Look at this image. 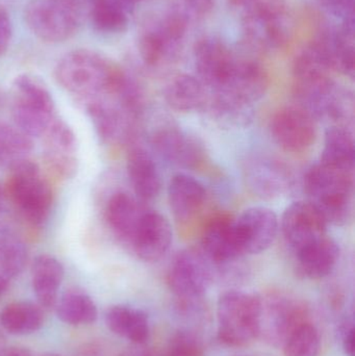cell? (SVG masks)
<instances>
[{
  "instance_id": "obj_1",
  "label": "cell",
  "mask_w": 355,
  "mask_h": 356,
  "mask_svg": "<svg viewBox=\"0 0 355 356\" xmlns=\"http://www.w3.org/2000/svg\"><path fill=\"white\" fill-rule=\"evenodd\" d=\"M129 76L114 60L87 48L67 52L54 68L56 83L81 104L118 95Z\"/></svg>"
},
{
  "instance_id": "obj_2",
  "label": "cell",
  "mask_w": 355,
  "mask_h": 356,
  "mask_svg": "<svg viewBox=\"0 0 355 356\" xmlns=\"http://www.w3.org/2000/svg\"><path fill=\"white\" fill-rule=\"evenodd\" d=\"M308 201L320 211L327 224L344 225L354 211V173L318 163L304 177Z\"/></svg>"
},
{
  "instance_id": "obj_3",
  "label": "cell",
  "mask_w": 355,
  "mask_h": 356,
  "mask_svg": "<svg viewBox=\"0 0 355 356\" xmlns=\"http://www.w3.org/2000/svg\"><path fill=\"white\" fill-rule=\"evenodd\" d=\"M269 83L268 73L260 64L237 58L224 81L212 91L208 106L217 116L235 119L264 97Z\"/></svg>"
},
{
  "instance_id": "obj_4",
  "label": "cell",
  "mask_w": 355,
  "mask_h": 356,
  "mask_svg": "<svg viewBox=\"0 0 355 356\" xmlns=\"http://www.w3.org/2000/svg\"><path fill=\"white\" fill-rule=\"evenodd\" d=\"M14 124L31 138L43 137L54 119L56 102L45 81L33 73H21L12 83Z\"/></svg>"
},
{
  "instance_id": "obj_5",
  "label": "cell",
  "mask_w": 355,
  "mask_h": 356,
  "mask_svg": "<svg viewBox=\"0 0 355 356\" xmlns=\"http://www.w3.org/2000/svg\"><path fill=\"white\" fill-rule=\"evenodd\" d=\"M85 13L87 6L81 0H29L24 21L40 41L60 44L79 33Z\"/></svg>"
},
{
  "instance_id": "obj_6",
  "label": "cell",
  "mask_w": 355,
  "mask_h": 356,
  "mask_svg": "<svg viewBox=\"0 0 355 356\" xmlns=\"http://www.w3.org/2000/svg\"><path fill=\"white\" fill-rule=\"evenodd\" d=\"M6 191L21 215L33 225H42L53 203L51 184L37 163L23 159L8 167Z\"/></svg>"
},
{
  "instance_id": "obj_7",
  "label": "cell",
  "mask_w": 355,
  "mask_h": 356,
  "mask_svg": "<svg viewBox=\"0 0 355 356\" xmlns=\"http://www.w3.org/2000/svg\"><path fill=\"white\" fill-rule=\"evenodd\" d=\"M217 323L221 344L231 348L249 346L258 339V295L233 290L223 293L217 305Z\"/></svg>"
},
{
  "instance_id": "obj_8",
  "label": "cell",
  "mask_w": 355,
  "mask_h": 356,
  "mask_svg": "<svg viewBox=\"0 0 355 356\" xmlns=\"http://www.w3.org/2000/svg\"><path fill=\"white\" fill-rule=\"evenodd\" d=\"M258 338L273 347H283L289 337L302 324L311 321L306 301L283 291H269L258 295Z\"/></svg>"
},
{
  "instance_id": "obj_9",
  "label": "cell",
  "mask_w": 355,
  "mask_h": 356,
  "mask_svg": "<svg viewBox=\"0 0 355 356\" xmlns=\"http://www.w3.org/2000/svg\"><path fill=\"white\" fill-rule=\"evenodd\" d=\"M191 25L172 8L147 25L139 38V54L146 66H165L179 58Z\"/></svg>"
},
{
  "instance_id": "obj_10",
  "label": "cell",
  "mask_w": 355,
  "mask_h": 356,
  "mask_svg": "<svg viewBox=\"0 0 355 356\" xmlns=\"http://www.w3.org/2000/svg\"><path fill=\"white\" fill-rule=\"evenodd\" d=\"M216 266L200 249L179 252L169 268L167 282L177 303L198 302L212 286Z\"/></svg>"
},
{
  "instance_id": "obj_11",
  "label": "cell",
  "mask_w": 355,
  "mask_h": 356,
  "mask_svg": "<svg viewBox=\"0 0 355 356\" xmlns=\"http://www.w3.org/2000/svg\"><path fill=\"white\" fill-rule=\"evenodd\" d=\"M271 135L283 150L302 154L314 145L317 138L316 120L298 106L277 111L271 120Z\"/></svg>"
},
{
  "instance_id": "obj_12",
  "label": "cell",
  "mask_w": 355,
  "mask_h": 356,
  "mask_svg": "<svg viewBox=\"0 0 355 356\" xmlns=\"http://www.w3.org/2000/svg\"><path fill=\"white\" fill-rule=\"evenodd\" d=\"M43 159L48 170L60 179H72L79 171L77 140L70 125L56 117L44 134Z\"/></svg>"
},
{
  "instance_id": "obj_13",
  "label": "cell",
  "mask_w": 355,
  "mask_h": 356,
  "mask_svg": "<svg viewBox=\"0 0 355 356\" xmlns=\"http://www.w3.org/2000/svg\"><path fill=\"white\" fill-rule=\"evenodd\" d=\"M327 222L310 201H296L281 217L283 238L294 252L320 240L327 234Z\"/></svg>"
},
{
  "instance_id": "obj_14",
  "label": "cell",
  "mask_w": 355,
  "mask_h": 356,
  "mask_svg": "<svg viewBox=\"0 0 355 356\" xmlns=\"http://www.w3.org/2000/svg\"><path fill=\"white\" fill-rule=\"evenodd\" d=\"M235 228L242 253L260 254L274 243L279 220L269 207H250L235 219Z\"/></svg>"
},
{
  "instance_id": "obj_15",
  "label": "cell",
  "mask_w": 355,
  "mask_h": 356,
  "mask_svg": "<svg viewBox=\"0 0 355 356\" xmlns=\"http://www.w3.org/2000/svg\"><path fill=\"white\" fill-rule=\"evenodd\" d=\"M237 58L227 44L219 38L204 37L194 46L197 77L210 91L224 81Z\"/></svg>"
},
{
  "instance_id": "obj_16",
  "label": "cell",
  "mask_w": 355,
  "mask_h": 356,
  "mask_svg": "<svg viewBox=\"0 0 355 356\" xmlns=\"http://www.w3.org/2000/svg\"><path fill=\"white\" fill-rule=\"evenodd\" d=\"M172 240V227L168 219L158 211L146 209L131 246L140 259L154 263L168 252Z\"/></svg>"
},
{
  "instance_id": "obj_17",
  "label": "cell",
  "mask_w": 355,
  "mask_h": 356,
  "mask_svg": "<svg viewBox=\"0 0 355 356\" xmlns=\"http://www.w3.org/2000/svg\"><path fill=\"white\" fill-rule=\"evenodd\" d=\"M152 144L162 158L183 168H197L206 158V152L199 141L179 127L158 129L152 137Z\"/></svg>"
},
{
  "instance_id": "obj_18",
  "label": "cell",
  "mask_w": 355,
  "mask_h": 356,
  "mask_svg": "<svg viewBox=\"0 0 355 356\" xmlns=\"http://www.w3.org/2000/svg\"><path fill=\"white\" fill-rule=\"evenodd\" d=\"M245 41L258 51L283 49L291 39L292 23L287 12L242 20Z\"/></svg>"
},
{
  "instance_id": "obj_19",
  "label": "cell",
  "mask_w": 355,
  "mask_h": 356,
  "mask_svg": "<svg viewBox=\"0 0 355 356\" xmlns=\"http://www.w3.org/2000/svg\"><path fill=\"white\" fill-rule=\"evenodd\" d=\"M200 250L216 267L229 265L243 257L233 218H215L204 230Z\"/></svg>"
},
{
  "instance_id": "obj_20",
  "label": "cell",
  "mask_w": 355,
  "mask_h": 356,
  "mask_svg": "<svg viewBox=\"0 0 355 356\" xmlns=\"http://www.w3.org/2000/svg\"><path fill=\"white\" fill-rule=\"evenodd\" d=\"M296 268L302 277L317 280L329 276L340 259V247L329 234L295 251Z\"/></svg>"
},
{
  "instance_id": "obj_21",
  "label": "cell",
  "mask_w": 355,
  "mask_h": 356,
  "mask_svg": "<svg viewBox=\"0 0 355 356\" xmlns=\"http://www.w3.org/2000/svg\"><path fill=\"white\" fill-rule=\"evenodd\" d=\"M249 188L263 198H275L287 192L291 175L285 165L271 159H256L246 168Z\"/></svg>"
},
{
  "instance_id": "obj_22",
  "label": "cell",
  "mask_w": 355,
  "mask_h": 356,
  "mask_svg": "<svg viewBox=\"0 0 355 356\" xmlns=\"http://www.w3.org/2000/svg\"><path fill=\"white\" fill-rule=\"evenodd\" d=\"M127 175L142 202L154 200L162 188L160 171L151 154L142 147H133L127 154Z\"/></svg>"
},
{
  "instance_id": "obj_23",
  "label": "cell",
  "mask_w": 355,
  "mask_h": 356,
  "mask_svg": "<svg viewBox=\"0 0 355 356\" xmlns=\"http://www.w3.org/2000/svg\"><path fill=\"white\" fill-rule=\"evenodd\" d=\"M168 200L175 218L179 221H188L204 207L206 190L199 180L179 173L169 182Z\"/></svg>"
},
{
  "instance_id": "obj_24",
  "label": "cell",
  "mask_w": 355,
  "mask_h": 356,
  "mask_svg": "<svg viewBox=\"0 0 355 356\" xmlns=\"http://www.w3.org/2000/svg\"><path fill=\"white\" fill-rule=\"evenodd\" d=\"M146 209L138 199L124 192L110 197L106 209V218L112 232L122 242L131 245L138 226Z\"/></svg>"
},
{
  "instance_id": "obj_25",
  "label": "cell",
  "mask_w": 355,
  "mask_h": 356,
  "mask_svg": "<svg viewBox=\"0 0 355 356\" xmlns=\"http://www.w3.org/2000/svg\"><path fill=\"white\" fill-rule=\"evenodd\" d=\"M62 263L49 254H40L31 265V286L38 305L51 309L58 302V291L64 280Z\"/></svg>"
},
{
  "instance_id": "obj_26",
  "label": "cell",
  "mask_w": 355,
  "mask_h": 356,
  "mask_svg": "<svg viewBox=\"0 0 355 356\" xmlns=\"http://www.w3.org/2000/svg\"><path fill=\"white\" fill-rule=\"evenodd\" d=\"M355 23L343 24L319 38L333 72L354 79L355 73Z\"/></svg>"
},
{
  "instance_id": "obj_27",
  "label": "cell",
  "mask_w": 355,
  "mask_h": 356,
  "mask_svg": "<svg viewBox=\"0 0 355 356\" xmlns=\"http://www.w3.org/2000/svg\"><path fill=\"white\" fill-rule=\"evenodd\" d=\"M164 97L167 104L179 112H193L208 106V88L198 77L190 74H179L173 77L165 88Z\"/></svg>"
},
{
  "instance_id": "obj_28",
  "label": "cell",
  "mask_w": 355,
  "mask_h": 356,
  "mask_svg": "<svg viewBox=\"0 0 355 356\" xmlns=\"http://www.w3.org/2000/svg\"><path fill=\"white\" fill-rule=\"evenodd\" d=\"M106 323L113 334L133 344H144L149 338V320L141 309L115 305L106 312Z\"/></svg>"
},
{
  "instance_id": "obj_29",
  "label": "cell",
  "mask_w": 355,
  "mask_h": 356,
  "mask_svg": "<svg viewBox=\"0 0 355 356\" xmlns=\"http://www.w3.org/2000/svg\"><path fill=\"white\" fill-rule=\"evenodd\" d=\"M354 140L345 127L333 125L325 133L321 164L338 170L354 173Z\"/></svg>"
},
{
  "instance_id": "obj_30",
  "label": "cell",
  "mask_w": 355,
  "mask_h": 356,
  "mask_svg": "<svg viewBox=\"0 0 355 356\" xmlns=\"http://www.w3.org/2000/svg\"><path fill=\"white\" fill-rule=\"evenodd\" d=\"M45 317L40 305L29 301L8 303L0 312L2 328L13 336H29L39 332Z\"/></svg>"
},
{
  "instance_id": "obj_31",
  "label": "cell",
  "mask_w": 355,
  "mask_h": 356,
  "mask_svg": "<svg viewBox=\"0 0 355 356\" xmlns=\"http://www.w3.org/2000/svg\"><path fill=\"white\" fill-rule=\"evenodd\" d=\"M87 14L98 33L119 35L129 29L131 12L120 0H88Z\"/></svg>"
},
{
  "instance_id": "obj_32",
  "label": "cell",
  "mask_w": 355,
  "mask_h": 356,
  "mask_svg": "<svg viewBox=\"0 0 355 356\" xmlns=\"http://www.w3.org/2000/svg\"><path fill=\"white\" fill-rule=\"evenodd\" d=\"M56 305L58 319L68 325H90L95 323L98 318L95 302L81 289H69Z\"/></svg>"
},
{
  "instance_id": "obj_33",
  "label": "cell",
  "mask_w": 355,
  "mask_h": 356,
  "mask_svg": "<svg viewBox=\"0 0 355 356\" xmlns=\"http://www.w3.org/2000/svg\"><path fill=\"white\" fill-rule=\"evenodd\" d=\"M28 261V249L24 241L12 230L0 232V276L10 282L18 277Z\"/></svg>"
},
{
  "instance_id": "obj_34",
  "label": "cell",
  "mask_w": 355,
  "mask_h": 356,
  "mask_svg": "<svg viewBox=\"0 0 355 356\" xmlns=\"http://www.w3.org/2000/svg\"><path fill=\"white\" fill-rule=\"evenodd\" d=\"M33 148V138L16 125L0 121V167H10L26 159Z\"/></svg>"
},
{
  "instance_id": "obj_35",
  "label": "cell",
  "mask_w": 355,
  "mask_h": 356,
  "mask_svg": "<svg viewBox=\"0 0 355 356\" xmlns=\"http://www.w3.org/2000/svg\"><path fill=\"white\" fill-rule=\"evenodd\" d=\"M286 356H318L320 351V334L316 326L308 321L302 324L283 345Z\"/></svg>"
},
{
  "instance_id": "obj_36",
  "label": "cell",
  "mask_w": 355,
  "mask_h": 356,
  "mask_svg": "<svg viewBox=\"0 0 355 356\" xmlns=\"http://www.w3.org/2000/svg\"><path fill=\"white\" fill-rule=\"evenodd\" d=\"M229 4L241 21L286 12V0H229Z\"/></svg>"
},
{
  "instance_id": "obj_37",
  "label": "cell",
  "mask_w": 355,
  "mask_h": 356,
  "mask_svg": "<svg viewBox=\"0 0 355 356\" xmlns=\"http://www.w3.org/2000/svg\"><path fill=\"white\" fill-rule=\"evenodd\" d=\"M206 348L201 338L192 330H179L167 345L165 356H204Z\"/></svg>"
},
{
  "instance_id": "obj_38",
  "label": "cell",
  "mask_w": 355,
  "mask_h": 356,
  "mask_svg": "<svg viewBox=\"0 0 355 356\" xmlns=\"http://www.w3.org/2000/svg\"><path fill=\"white\" fill-rule=\"evenodd\" d=\"M214 6L213 0H174L171 8L193 25L210 16Z\"/></svg>"
},
{
  "instance_id": "obj_39",
  "label": "cell",
  "mask_w": 355,
  "mask_h": 356,
  "mask_svg": "<svg viewBox=\"0 0 355 356\" xmlns=\"http://www.w3.org/2000/svg\"><path fill=\"white\" fill-rule=\"evenodd\" d=\"M329 12L341 23H355V0H325Z\"/></svg>"
},
{
  "instance_id": "obj_40",
  "label": "cell",
  "mask_w": 355,
  "mask_h": 356,
  "mask_svg": "<svg viewBox=\"0 0 355 356\" xmlns=\"http://www.w3.org/2000/svg\"><path fill=\"white\" fill-rule=\"evenodd\" d=\"M12 39V21L8 13L0 8V58H2L8 51Z\"/></svg>"
},
{
  "instance_id": "obj_41",
  "label": "cell",
  "mask_w": 355,
  "mask_h": 356,
  "mask_svg": "<svg viewBox=\"0 0 355 356\" xmlns=\"http://www.w3.org/2000/svg\"><path fill=\"white\" fill-rule=\"evenodd\" d=\"M342 348L346 356H355V330L354 320H347L341 327Z\"/></svg>"
},
{
  "instance_id": "obj_42",
  "label": "cell",
  "mask_w": 355,
  "mask_h": 356,
  "mask_svg": "<svg viewBox=\"0 0 355 356\" xmlns=\"http://www.w3.org/2000/svg\"><path fill=\"white\" fill-rule=\"evenodd\" d=\"M0 356H33L28 349L23 347H8L0 351Z\"/></svg>"
},
{
  "instance_id": "obj_43",
  "label": "cell",
  "mask_w": 355,
  "mask_h": 356,
  "mask_svg": "<svg viewBox=\"0 0 355 356\" xmlns=\"http://www.w3.org/2000/svg\"><path fill=\"white\" fill-rule=\"evenodd\" d=\"M120 1L133 13L138 4L143 3V2L147 1V0H120Z\"/></svg>"
},
{
  "instance_id": "obj_44",
  "label": "cell",
  "mask_w": 355,
  "mask_h": 356,
  "mask_svg": "<svg viewBox=\"0 0 355 356\" xmlns=\"http://www.w3.org/2000/svg\"><path fill=\"white\" fill-rule=\"evenodd\" d=\"M8 284H10V282H8V280H4L3 277L0 276V297H1L2 295H3V293L6 292Z\"/></svg>"
},
{
  "instance_id": "obj_45",
  "label": "cell",
  "mask_w": 355,
  "mask_h": 356,
  "mask_svg": "<svg viewBox=\"0 0 355 356\" xmlns=\"http://www.w3.org/2000/svg\"><path fill=\"white\" fill-rule=\"evenodd\" d=\"M3 198H4V191L3 188L0 186V211L2 209V204H3Z\"/></svg>"
},
{
  "instance_id": "obj_46",
  "label": "cell",
  "mask_w": 355,
  "mask_h": 356,
  "mask_svg": "<svg viewBox=\"0 0 355 356\" xmlns=\"http://www.w3.org/2000/svg\"><path fill=\"white\" fill-rule=\"evenodd\" d=\"M131 356H154V355H152L151 353H138V355H133Z\"/></svg>"
},
{
  "instance_id": "obj_47",
  "label": "cell",
  "mask_w": 355,
  "mask_h": 356,
  "mask_svg": "<svg viewBox=\"0 0 355 356\" xmlns=\"http://www.w3.org/2000/svg\"><path fill=\"white\" fill-rule=\"evenodd\" d=\"M41 356H60V355H56V353H45V355H41Z\"/></svg>"
},
{
  "instance_id": "obj_48",
  "label": "cell",
  "mask_w": 355,
  "mask_h": 356,
  "mask_svg": "<svg viewBox=\"0 0 355 356\" xmlns=\"http://www.w3.org/2000/svg\"><path fill=\"white\" fill-rule=\"evenodd\" d=\"M81 1H83V3L85 4V6H87V3H88V0H81Z\"/></svg>"
}]
</instances>
